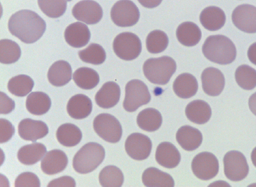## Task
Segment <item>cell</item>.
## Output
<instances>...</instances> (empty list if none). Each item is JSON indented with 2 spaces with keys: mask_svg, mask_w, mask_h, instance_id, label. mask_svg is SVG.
<instances>
[{
  "mask_svg": "<svg viewBox=\"0 0 256 187\" xmlns=\"http://www.w3.org/2000/svg\"><path fill=\"white\" fill-rule=\"evenodd\" d=\"M67 1L70 2V1H72V0H67Z\"/></svg>",
  "mask_w": 256,
  "mask_h": 187,
  "instance_id": "48",
  "label": "cell"
},
{
  "mask_svg": "<svg viewBox=\"0 0 256 187\" xmlns=\"http://www.w3.org/2000/svg\"><path fill=\"white\" fill-rule=\"evenodd\" d=\"M8 90L17 97H24L32 91L34 81L26 75H18L12 78L8 83Z\"/></svg>",
  "mask_w": 256,
  "mask_h": 187,
  "instance_id": "34",
  "label": "cell"
},
{
  "mask_svg": "<svg viewBox=\"0 0 256 187\" xmlns=\"http://www.w3.org/2000/svg\"><path fill=\"white\" fill-rule=\"evenodd\" d=\"M248 105L252 113L256 116V93H254L249 98Z\"/></svg>",
  "mask_w": 256,
  "mask_h": 187,
  "instance_id": "46",
  "label": "cell"
},
{
  "mask_svg": "<svg viewBox=\"0 0 256 187\" xmlns=\"http://www.w3.org/2000/svg\"><path fill=\"white\" fill-rule=\"evenodd\" d=\"M74 80L78 87L84 90H91L96 87L100 79L98 73L88 67H81L74 72Z\"/></svg>",
  "mask_w": 256,
  "mask_h": 187,
  "instance_id": "32",
  "label": "cell"
},
{
  "mask_svg": "<svg viewBox=\"0 0 256 187\" xmlns=\"http://www.w3.org/2000/svg\"><path fill=\"white\" fill-rule=\"evenodd\" d=\"M15 129L8 119H0V143H4L10 141L14 136Z\"/></svg>",
  "mask_w": 256,
  "mask_h": 187,
  "instance_id": "41",
  "label": "cell"
},
{
  "mask_svg": "<svg viewBox=\"0 0 256 187\" xmlns=\"http://www.w3.org/2000/svg\"><path fill=\"white\" fill-rule=\"evenodd\" d=\"M105 150L102 145L88 143L76 154L72 167L80 174H88L95 170L105 158Z\"/></svg>",
  "mask_w": 256,
  "mask_h": 187,
  "instance_id": "3",
  "label": "cell"
},
{
  "mask_svg": "<svg viewBox=\"0 0 256 187\" xmlns=\"http://www.w3.org/2000/svg\"><path fill=\"white\" fill-rule=\"evenodd\" d=\"M202 87L210 96L221 94L226 85V79L221 71L214 67L204 69L202 74Z\"/></svg>",
  "mask_w": 256,
  "mask_h": 187,
  "instance_id": "14",
  "label": "cell"
},
{
  "mask_svg": "<svg viewBox=\"0 0 256 187\" xmlns=\"http://www.w3.org/2000/svg\"><path fill=\"white\" fill-rule=\"evenodd\" d=\"M56 138L60 144L66 147H74L79 144L82 138V132L74 124H64L60 125L56 131Z\"/></svg>",
  "mask_w": 256,
  "mask_h": 187,
  "instance_id": "31",
  "label": "cell"
},
{
  "mask_svg": "<svg viewBox=\"0 0 256 187\" xmlns=\"http://www.w3.org/2000/svg\"><path fill=\"white\" fill-rule=\"evenodd\" d=\"M252 164H254V166L256 167V147L252 150Z\"/></svg>",
  "mask_w": 256,
  "mask_h": 187,
  "instance_id": "47",
  "label": "cell"
},
{
  "mask_svg": "<svg viewBox=\"0 0 256 187\" xmlns=\"http://www.w3.org/2000/svg\"><path fill=\"white\" fill-rule=\"evenodd\" d=\"M202 52L208 60L221 65H230L236 58V46L222 35L209 36L204 43Z\"/></svg>",
  "mask_w": 256,
  "mask_h": 187,
  "instance_id": "2",
  "label": "cell"
},
{
  "mask_svg": "<svg viewBox=\"0 0 256 187\" xmlns=\"http://www.w3.org/2000/svg\"><path fill=\"white\" fill-rule=\"evenodd\" d=\"M92 110V103L90 98L83 94L72 97L67 104V112L70 117L75 119L86 118Z\"/></svg>",
  "mask_w": 256,
  "mask_h": 187,
  "instance_id": "22",
  "label": "cell"
},
{
  "mask_svg": "<svg viewBox=\"0 0 256 187\" xmlns=\"http://www.w3.org/2000/svg\"><path fill=\"white\" fill-rule=\"evenodd\" d=\"M200 22L202 25L207 30L218 31L226 24V14L218 7H208L204 9L200 13Z\"/></svg>",
  "mask_w": 256,
  "mask_h": 187,
  "instance_id": "23",
  "label": "cell"
},
{
  "mask_svg": "<svg viewBox=\"0 0 256 187\" xmlns=\"http://www.w3.org/2000/svg\"><path fill=\"white\" fill-rule=\"evenodd\" d=\"M67 0H38L41 11L50 18H60L67 8Z\"/></svg>",
  "mask_w": 256,
  "mask_h": 187,
  "instance_id": "39",
  "label": "cell"
},
{
  "mask_svg": "<svg viewBox=\"0 0 256 187\" xmlns=\"http://www.w3.org/2000/svg\"><path fill=\"white\" fill-rule=\"evenodd\" d=\"M136 122L140 129L148 132H153L157 131L162 126V114L154 108L144 109L138 115Z\"/></svg>",
  "mask_w": 256,
  "mask_h": 187,
  "instance_id": "30",
  "label": "cell"
},
{
  "mask_svg": "<svg viewBox=\"0 0 256 187\" xmlns=\"http://www.w3.org/2000/svg\"><path fill=\"white\" fill-rule=\"evenodd\" d=\"M98 180L103 187H120L124 184V176L118 167L110 165L102 169Z\"/></svg>",
  "mask_w": 256,
  "mask_h": 187,
  "instance_id": "33",
  "label": "cell"
},
{
  "mask_svg": "<svg viewBox=\"0 0 256 187\" xmlns=\"http://www.w3.org/2000/svg\"><path fill=\"white\" fill-rule=\"evenodd\" d=\"M224 174L232 181H240L248 175L249 167L246 158L243 153L238 150H231L224 155Z\"/></svg>",
  "mask_w": 256,
  "mask_h": 187,
  "instance_id": "9",
  "label": "cell"
},
{
  "mask_svg": "<svg viewBox=\"0 0 256 187\" xmlns=\"http://www.w3.org/2000/svg\"><path fill=\"white\" fill-rule=\"evenodd\" d=\"M114 53L121 60L131 61L140 56L142 43L136 35L124 32L118 35L113 43Z\"/></svg>",
  "mask_w": 256,
  "mask_h": 187,
  "instance_id": "5",
  "label": "cell"
},
{
  "mask_svg": "<svg viewBox=\"0 0 256 187\" xmlns=\"http://www.w3.org/2000/svg\"><path fill=\"white\" fill-rule=\"evenodd\" d=\"M16 187L40 186V181L38 176L32 172H24L19 174L15 181Z\"/></svg>",
  "mask_w": 256,
  "mask_h": 187,
  "instance_id": "40",
  "label": "cell"
},
{
  "mask_svg": "<svg viewBox=\"0 0 256 187\" xmlns=\"http://www.w3.org/2000/svg\"><path fill=\"white\" fill-rule=\"evenodd\" d=\"M26 108L34 115H43L50 110L52 105L49 96L43 92H32L28 96L26 102Z\"/></svg>",
  "mask_w": 256,
  "mask_h": 187,
  "instance_id": "29",
  "label": "cell"
},
{
  "mask_svg": "<svg viewBox=\"0 0 256 187\" xmlns=\"http://www.w3.org/2000/svg\"><path fill=\"white\" fill-rule=\"evenodd\" d=\"M156 160L162 167L172 169L180 164L181 155L179 150L172 143L162 142L157 147Z\"/></svg>",
  "mask_w": 256,
  "mask_h": 187,
  "instance_id": "19",
  "label": "cell"
},
{
  "mask_svg": "<svg viewBox=\"0 0 256 187\" xmlns=\"http://www.w3.org/2000/svg\"><path fill=\"white\" fill-rule=\"evenodd\" d=\"M0 113L1 115H8L14 110L15 103L8 95L3 92L0 93Z\"/></svg>",
  "mask_w": 256,
  "mask_h": 187,
  "instance_id": "42",
  "label": "cell"
},
{
  "mask_svg": "<svg viewBox=\"0 0 256 187\" xmlns=\"http://www.w3.org/2000/svg\"><path fill=\"white\" fill-rule=\"evenodd\" d=\"M8 31L15 37L26 44L37 42L46 31V22L36 12L23 10L10 17Z\"/></svg>",
  "mask_w": 256,
  "mask_h": 187,
  "instance_id": "1",
  "label": "cell"
},
{
  "mask_svg": "<svg viewBox=\"0 0 256 187\" xmlns=\"http://www.w3.org/2000/svg\"><path fill=\"white\" fill-rule=\"evenodd\" d=\"M18 134L26 141H36L46 137L49 128L46 123L31 119H24L18 124Z\"/></svg>",
  "mask_w": 256,
  "mask_h": 187,
  "instance_id": "15",
  "label": "cell"
},
{
  "mask_svg": "<svg viewBox=\"0 0 256 187\" xmlns=\"http://www.w3.org/2000/svg\"><path fill=\"white\" fill-rule=\"evenodd\" d=\"M235 79L243 89L250 91L256 87V70L248 65H241L235 72Z\"/></svg>",
  "mask_w": 256,
  "mask_h": 187,
  "instance_id": "37",
  "label": "cell"
},
{
  "mask_svg": "<svg viewBox=\"0 0 256 187\" xmlns=\"http://www.w3.org/2000/svg\"><path fill=\"white\" fill-rule=\"evenodd\" d=\"M186 117L197 124H204L210 120L212 111L210 105L202 100H194L185 109Z\"/></svg>",
  "mask_w": 256,
  "mask_h": 187,
  "instance_id": "24",
  "label": "cell"
},
{
  "mask_svg": "<svg viewBox=\"0 0 256 187\" xmlns=\"http://www.w3.org/2000/svg\"><path fill=\"white\" fill-rule=\"evenodd\" d=\"M150 100L151 95L142 81L134 79L126 85L124 107L127 112H136L140 107L150 103Z\"/></svg>",
  "mask_w": 256,
  "mask_h": 187,
  "instance_id": "7",
  "label": "cell"
},
{
  "mask_svg": "<svg viewBox=\"0 0 256 187\" xmlns=\"http://www.w3.org/2000/svg\"><path fill=\"white\" fill-rule=\"evenodd\" d=\"M140 13L136 5L130 0H120L114 5L110 18L120 27H131L139 22Z\"/></svg>",
  "mask_w": 256,
  "mask_h": 187,
  "instance_id": "8",
  "label": "cell"
},
{
  "mask_svg": "<svg viewBox=\"0 0 256 187\" xmlns=\"http://www.w3.org/2000/svg\"><path fill=\"white\" fill-rule=\"evenodd\" d=\"M120 98V86L114 81H108L96 93L95 101L102 108L110 109L117 105Z\"/></svg>",
  "mask_w": 256,
  "mask_h": 187,
  "instance_id": "18",
  "label": "cell"
},
{
  "mask_svg": "<svg viewBox=\"0 0 256 187\" xmlns=\"http://www.w3.org/2000/svg\"><path fill=\"white\" fill-rule=\"evenodd\" d=\"M48 78L50 84L54 86H65L72 80V66L64 60L54 62L48 71Z\"/></svg>",
  "mask_w": 256,
  "mask_h": 187,
  "instance_id": "21",
  "label": "cell"
},
{
  "mask_svg": "<svg viewBox=\"0 0 256 187\" xmlns=\"http://www.w3.org/2000/svg\"><path fill=\"white\" fill-rule=\"evenodd\" d=\"M232 20L235 27L247 34L256 33V8L250 5H242L234 9Z\"/></svg>",
  "mask_w": 256,
  "mask_h": 187,
  "instance_id": "13",
  "label": "cell"
},
{
  "mask_svg": "<svg viewBox=\"0 0 256 187\" xmlns=\"http://www.w3.org/2000/svg\"><path fill=\"white\" fill-rule=\"evenodd\" d=\"M22 55V50L16 43L11 40L0 41V62L4 65L15 63Z\"/></svg>",
  "mask_w": 256,
  "mask_h": 187,
  "instance_id": "35",
  "label": "cell"
},
{
  "mask_svg": "<svg viewBox=\"0 0 256 187\" xmlns=\"http://www.w3.org/2000/svg\"><path fill=\"white\" fill-rule=\"evenodd\" d=\"M93 127L98 136L108 143H116L122 137V129L120 122L110 114L102 113L96 116Z\"/></svg>",
  "mask_w": 256,
  "mask_h": 187,
  "instance_id": "6",
  "label": "cell"
},
{
  "mask_svg": "<svg viewBox=\"0 0 256 187\" xmlns=\"http://www.w3.org/2000/svg\"><path fill=\"white\" fill-rule=\"evenodd\" d=\"M248 58L252 63L256 65V43H254V44L249 47Z\"/></svg>",
  "mask_w": 256,
  "mask_h": 187,
  "instance_id": "45",
  "label": "cell"
},
{
  "mask_svg": "<svg viewBox=\"0 0 256 187\" xmlns=\"http://www.w3.org/2000/svg\"><path fill=\"white\" fill-rule=\"evenodd\" d=\"M142 182L147 187L174 186L172 176L156 167L147 168L144 170L142 174Z\"/></svg>",
  "mask_w": 256,
  "mask_h": 187,
  "instance_id": "28",
  "label": "cell"
},
{
  "mask_svg": "<svg viewBox=\"0 0 256 187\" xmlns=\"http://www.w3.org/2000/svg\"><path fill=\"white\" fill-rule=\"evenodd\" d=\"M46 153V145L40 143H34L24 145L19 149L17 157L22 164L32 165L42 160Z\"/></svg>",
  "mask_w": 256,
  "mask_h": 187,
  "instance_id": "27",
  "label": "cell"
},
{
  "mask_svg": "<svg viewBox=\"0 0 256 187\" xmlns=\"http://www.w3.org/2000/svg\"><path fill=\"white\" fill-rule=\"evenodd\" d=\"M168 43V37L165 32L159 30L153 31L147 36L146 49L150 53H160L165 51Z\"/></svg>",
  "mask_w": 256,
  "mask_h": 187,
  "instance_id": "38",
  "label": "cell"
},
{
  "mask_svg": "<svg viewBox=\"0 0 256 187\" xmlns=\"http://www.w3.org/2000/svg\"><path fill=\"white\" fill-rule=\"evenodd\" d=\"M192 169L197 178L208 181L215 177L218 173V160L212 153H200L192 160Z\"/></svg>",
  "mask_w": 256,
  "mask_h": 187,
  "instance_id": "10",
  "label": "cell"
},
{
  "mask_svg": "<svg viewBox=\"0 0 256 187\" xmlns=\"http://www.w3.org/2000/svg\"><path fill=\"white\" fill-rule=\"evenodd\" d=\"M176 138L182 148L188 151L196 150L203 141V136L200 130L190 126L180 128L176 134Z\"/></svg>",
  "mask_w": 256,
  "mask_h": 187,
  "instance_id": "20",
  "label": "cell"
},
{
  "mask_svg": "<svg viewBox=\"0 0 256 187\" xmlns=\"http://www.w3.org/2000/svg\"><path fill=\"white\" fill-rule=\"evenodd\" d=\"M76 185L75 179L68 176H62L58 179H54L50 183H48V187L52 186H68L75 187Z\"/></svg>",
  "mask_w": 256,
  "mask_h": 187,
  "instance_id": "43",
  "label": "cell"
},
{
  "mask_svg": "<svg viewBox=\"0 0 256 187\" xmlns=\"http://www.w3.org/2000/svg\"><path fill=\"white\" fill-rule=\"evenodd\" d=\"M72 16L76 20L88 25L98 24L103 17V10L93 0H82L74 6Z\"/></svg>",
  "mask_w": 256,
  "mask_h": 187,
  "instance_id": "12",
  "label": "cell"
},
{
  "mask_svg": "<svg viewBox=\"0 0 256 187\" xmlns=\"http://www.w3.org/2000/svg\"><path fill=\"white\" fill-rule=\"evenodd\" d=\"M172 87L178 97L188 99L196 94L198 86L196 78L188 73H184L176 78Z\"/></svg>",
  "mask_w": 256,
  "mask_h": 187,
  "instance_id": "25",
  "label": "cell"
},
{
  "mask_svg": "<svg viewBox=\"0 0 256 187\" xmlns=\"http://www.w3.org/2000/svg\"><path fill=\"white\" fill-rule=\"evenodd\" d=\"M124 148L128 155L134 160H146L151 154L152 142L146 135L133 133L126 140Z\"/></svg>",
  "mask_w": 256,
  "mask_h": 187,
  "instance_id": "11",
  "label": "cell"
},
{
  "mask_svg": "<svg viewBox=\"0 0 256 187\" xmlns=\"http://www.w3.org/2000/svg\"><path fill=\"white\" fill-rule=\"evenodd\" d=\"M64 38L69 46L80 48L87 46L90 40L91 34L87 25L76 22L66 28L64 32Z\"/></svg>",
  "mask_w": 256,
  "mask_h": 187,
  "instance_id": "17",
  "label": "cell"
},
{
  "mask_svg": "<svg viewBox=\"0 0 256 187\" xmlns=\"http://www.w3.org/2000/svg\"><path fill=\"white\" fill-rule=\"evenodd\" d=\"M162 0H138V2L144 8L153 9L162 4Z\"/></svg>",
  "mask_w": 256,
  "mask_h": 187,
  "instance_id": "44",
  "label": "cell"
},
{
  "mask_svg": "<svg viewBox=\"0 0 256 187\" xmlns=\"http://www.w3.org/2000/svg\"><path fill=\"white\" fill-rule=\"evenodd\" d=\"M176 36L178 41L183 46L193 47L200 42L202 31L198 26L193 22H184L178 27Z\"/></svg>",
  "mask_w": 256,
  "mask_h": 187,
  "instance_id": "26",
  "label": "cell"
},
{
  "mask_svg": "<svg viewBox=\"0 0 256 187\" xmlns=\"http://www.w3.org/2000/svg\"><path fill=\"white\" fill-rule=\"evenodd\" d=\"M78 55L82 62L94 65H102L106 58L105 50L96 43H92L86 49L80 50Z\"/></svg>",
  "mask_w": 256,
  "mask_h": 187,
  "instance_id": "36",
  "label": "cell"
},
{
  "mask_svg": "<svg viewBox=\"0 0 256 187\" xmlns=\"http://www.w3.org/2000/svg\"><path fill=\"white\" fill-rule=\"evenodd\" d=\"M68 163L66 154L60 150H52L48 152L41 160L42 172L49 175L63 172Z\"/></svg>",
  "mask_w": 256,
  "mask_h": 187,
  "instance_id": "16",
  "label": "cell"
},
{
  "mask_svg": "<svg viewBox=\"0 0 256 187\" xmlns=\"http://www.w3.org/2000/svg\"><path fill=\"white\" fill-rule=\"evenodd\" d=\"M177 65L174 59L168 56L148 59L143 65L145 77L154 84H167L176 72Z\"/></svg>",
  "mask_w": 256,
  "mask_h": 187,
  "instance_id": "4",
  "label": "cell"
}]
</instances>
